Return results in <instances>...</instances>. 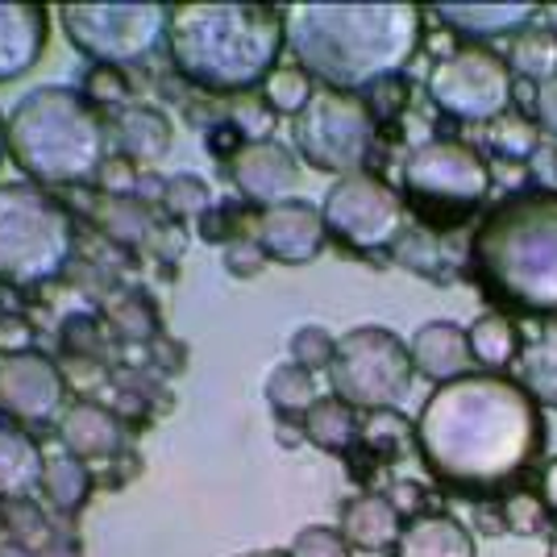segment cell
<instances>
[{
    "mask_svg": "<svg viewBox=\"0 0 557 557\" xmlns=\"http://www.w3.org/2000/svg\"><path fill=\"white\" fill-rule=\"evenodd\" d=\"M487 146L495 154H504V159H533L536 150H541V134H536L533 121L504 113L487 125Z\"/></svg>",
    "mask_w": 557,
    "mask_h": 557,
    "instance_id": "cell-31",
    "label": "cell"
},
{
    "mask_svg": "<svg viewBox=\"0 0 557 557\" xmlns=\"http://www.w3.org/2000/svg\"><path fill=\"white\" fill-rule=\"evenodd\" d=\"M230 175L242 187V196H250L258 205H278L300 180V166L292 159V150L278 141H242L230 154Z\"/></svg>",
    "mask_w": 557,
    "mask_h": 557,
    "instance_id": "cell-15",
    "label": "cell"
},
{
    "mask_svg": "<svg viewBox=\"0 0 557 557\" xmlns=\"http://www.w3.org/2000/svg\"><path fill=\"white\" fill-rule=\"evenodd\" d=\"M408 354H412L417 374H424V379L437 383V387L462 379V374H470V367H474L470 337H466V329L454 325V321H429V325H420L417 333H412V342H408Z\"/></svg>",
    "mask_w": 557,
    "mask_h": 557,
    "instance_id": "cell-16",
    "label": "cell"
},
{
    "mask_svg": "<svg viewBox=\"0 0 557 557\" xmlns=\"http://www.w3.org/2000/svg\"><path fill=\"white\" fill-rule=\"evenodd\" d=\"M333 354H337V342L329 337L321 325H300L287 342V362H296L304 371H329L333 367Z\"/></svg>",
    "mask_w": 557,
    "mask_h": 557,
    "instance_id": "cell-34",
    "label": "cell"
},
{
    "mask_svg": "<svg viewBox=\"0 0 557 557\" xmlns=\"http://www.w3.org/2000/svg\"><path fill=\"white\" fill-rule=\"evenodd\" d=\"M63 25L75 47L88 50L104 67L138 63L159 47L171 29V9L163 4H67Z\"/></svg>",
    "mask_w": 557,
    "mask_h": 557,
    "instance_id": "cell-11",
    "label": "cell"
},
{
    "mask_svg": "<svg viewBox=\"0 0 557 557\" xmlns=\"http://www.w3.org/2000/svg\"><path fill=\"white\" fill-rule=\"evenodd\" d=\"M511 75L508 59L487 42H462L445 54L429 75V96L445 116H458L470 125H491L495 116L508 113Z\"/></svg>",
    "mask_w": 557,
    "mask_h": 557,
    "instance_id": "cell-9",
    "label": "cell"
},
{
    "mask_svg": "<svg viewBox=\"0 0 557 557\" xmlns=\"http://www.w3.org/2000/svg\"><path fill=\"white\" fill-rule=\"evenodd\" d=\"M541 499L549 504V511H557V458L545 466V474H541Z\"/></svg>",
    "mask_w": 557,
    "mask_h": 557,
    "instance_id": "cell-41",
    "label": "cell"
},
{
    "mask_svg": "<svg viewBox=\"0 0 557 557\" xmlns=\"http://www.w3.org/2000/svg\"><path fill=\"white\" fill-rule=\"evenodd\" d=\"M549 504L533 491H511L504 499V529L516 536H541L549 533Z\"/></svg>",
    "mask_w": 557,
    "mask_h": 557,
    "instance_id": "cell-33",
    "label": "cell"
},
{
    "mask_svg": "<svg viewBox=\"0 0 557 557\" xmlns=\"http://www.w3.org/2000/svg\"><path fill=\"white\" fill-rule=\"evenodd\" d=\"M267 399L275 404L278 417H304L321 392H317V374L296 367V362H278L271 379H267Z\"/></svg>",
    "mask_w": 557,
    "mask_h": 557,
    "instance_id": "cell-28",
    "label": "cell"
},
{
    "mask_svg": "<svg viewBox=\"0 0 557 557\" xmlns=\"http://www.w3.org/2000/svg\"><path fill=\"white\" fill-rule=\"evenodd\" d=\"M292 138H296V150L317 171H333L342 180V175H358L367 166V154L374 146V116L354 92L325 88L292 121Z\"/></svg>",
    "mask_w": 557,
    "mask_h": 557,
    "instance_id": "cell-10",
    "label": "cell"
},
{
    "mask_svg": "<svg viewBox=\"0 0 557 557\" xmlns=\"http://www.w3.org/2000/svg\"><path fill=\"white\" fill-rule=\"evenodd\" d=\"M399 533H404L399 508H395L387 495L362 491V495H354L346 504V511H342V536L349 541V549L383 554V549H395Z\"/></svg>",
    "mask_w": 557,
    "mask_h": 557,
    "instance_id": "cell-18",
    "label": "cell"
},
{
    "mask_svg": "<svg viewBox=\"0 0 557 557\" xmlns=\"http://www.w3.org/2000/svg\"><path fill=\"white\" fill-rule=\"evenodd\" d=\"M304 437L325 449V454H346L349 445L362 437V420L337 395H321L308 412H304Z\"/></svg>",
    "mask_w": 557,
    "mask_h": 557,
    "instance_id": "cell-22",
    "label": "cell"
},
{
    "mask_svg": "<svg viewBox=\"0 0 557 557\" xmlns=\"http://www.w3.org/2000/svg\"><path fill=\"white\" fill-rule=\"evenodd\" d=\"M349 541L342 536V529H329V524H308L292 536V549L287 557H349Z\"/></svg>",
    "mask_w": 557,
    "mask_h": 557,
    "instance_id": "cell-35",
    "label": "cell"
},
{
    "mask_svg": "<svg viewBox=\"0 0 557 557\" xmlns=\"http://www.w3.org/2000/svg\"><path fill=\"white\" fill-rule=\"evenodd\" d=\"M508 67H511V75L520 71L524 79H536V88H541L545 79L557 75V38L549 29H536V25L520 29V34L511 38Z\"/></svg>",
    "mask_w": 557,
    "mask_h": 557,
    "instance_id": "cell-27",
    "label": "cell"
},
{
    "mask_svg": "<svg viewBox=\"0 0 557 557\" xmlns=\"http://www.w3.org/2000/svg\"><path fill=\"white\" fill-rule=\"evenodd\" d=\"M545 417L516 379L470 371L433 387L417 417V454L454 487L491 491L536 462Z\"/></svg>",
    "mask_w": 557,
    "mask_h": 557,
    "instance_id": "cell-1",
    "label": "cell"
},
{
    "mask_svg": "<svg viewBox=\"0 0 557 557\" xmlns=\"http://www.w3.org/2000/svg\"><path fill=\"white\" fill-rule=\"evenodd\" d=\"M466 337H470L474 362L487 367L491 374L508 371L511 362H516V354H520V333H516V325L504 312H483L474 325L466 329Z\"/></svg>",
    "mask_w": 557,
    "mask_h": 557,
    "instance_id": "cell-25",
    "label": "cell"
},
{
    "mask_svg": "<svg viewBox=\"0 0 557 557\" xmlns=\"http://www.w3.org/2000/svg\"><path fill=\"white\" fill-rule=\"evenodd\" d=\"M166 42L191 84L246 92L275 71L283 13L271 4H180L171 9Z\"/></svg>",
    "mask_w": 557,
    "mask_h": 557,
    "instance_id": "cell-3",
    "label": "cell"
},
{
    "mask_svg": "<svg viewBox=\"0 0 557 557\" xmlns=\"http://www.w3.org/2000/svg\"><path fill=\"white\" fill-rule=\"evenodd\" d=\"M424 13L404 0L374 4H292L283 42L296 67L325 79L329 92H358L392 79L420 50Z\"/></svg>",
    "mask_w": 557,
    "mask_h": 557,
    "instance_id": "cell-2",
    "label": "cell"
},
{
    "mask_svg": "<svg viewBox=\"0 0 557 557\" xmlns=\"http://www.w3.org/2000/svg\"><path fill=\"white\" fill-rule=\"evenodd\" d=\"M312 96H317V88H312V75H308V71L275 67L267 75V104H271L275 113L300 116Z\"/></svg>",
    "mask_w": 557,
    "mask_h": 557,
    "instance_id": "cell-32",
    "label": "cell"
},
{
    "mask_svg": "<svg viewBox=\"0 0 557 557\" xmlns=\"http://www.w3.org/2000/svg\"><path fill=\"white\" fill-rule=\"evenodd\" d=\"M321 216H325V230L337 233L354 250H383V246H395L404 233L399 191H392V184H383L371 171L342 175L325 191Z\"/></svg>",
    "mask_w": 557,
    "mask_h": 557,
    "instance_id": "cell-12",
    "label": "cell"
},
{
    "mask_svg": "<svg viewBox=\"0 0 557 557\" xmlns=\"http://www.w3.org/2000/svg\"><path fill=\"white\" fill-rule=\"evenodd\" d=\"M470 258L487 287L533 312H557V191H511L479 221Z\"/></svg>",
    "mask_w": 557,
    "mask_h": 557,
    "instance_id": "cell-4",
    "label": "cell"
},
{
    "mask_svg": "<svg viewBox=\"0 0 557 557\" xmlns=\"http://www.w3.org/2000/svg\"><path fill=\"white\" fill-rule=\"evenodd\" d=\"M536 13L541 9L533 0H445V4H437V17L474 42L499 38V34H520L533 25Z\"/></svg>",
    "mask_w": 557,
    "mask_h": 557,
    "instance_id": "cell-17",
    "label": "cell"
},
{
    "mask_svg": "<svg viewBox=\"0 0 557 557\" xmlns=\"http://www.w3.org/2000/svg\"><path fill=\"white\" fill-rule=\"evenodd\" d=\"M9 138L17 146L22 166L59 184L96 175L104 154V129L92 104L71 88H38L34 96H25L22 109L13 113Z\"/></svg>",
    "mask_w": 557,
    "mask_h": 557,
    "instance_id": "cell-5",
    "label": "cell"
},
{
    "mask_svg": "<svg viewBox=\"0 0 557 557\" xmlns=\"http://www.w3.org/2000/svg\"><path fill=\"white\" fill-rule=\"evenodd\" d=\"M358 442L371 445L379 458H399L408 445H417V420H408L404 412H367Z\"/></svg>",
    "mask_w": 557,
    "mask_h": 557,
    "instance_id": "cell-30",
    "label": "cell"
},
{
    "mask_svg": "<svg viewBox=\"0 0 557 557\" xmlns=\"http://www.w3.org/2000/svg\"><path fill=\"white\" fill-rule=\"evenodd\" d=\"M255 242L267 258L278 262H312L325 246V216L312 200H278L267 205L255 221Z\"/></svg>",
    "mask_w": 557,
    "mask_h": 557,
    "instance_id": "cell-14",
    "label": "cell"
},
{
    "mask_svg": "<svg viewBox=\"0 0 557 557\" xmlns=\"http://www.w3.org/2000/svg\"><path fill=\"white\" fill-rule=\"evenodd\" d=\"M163 205L175 216H196V212L209 209V184L196 180V175H175L163 187Z\"/></svg>",
    "mask_w": 557,
    "mask_h": 557,
    "instance_id": "cell-36",
    "label": "cell"
},
{
    "mask_svg": "<svg viewBox=\"0 0 557 557\" xmlns=\"http://www.w3.org/2000/svg\"><path fill=\"white\" fill-rule=\"evenodd\" d=\"M0 557H29V554L17 549V545H0Z\"/></svg>",
    "mask_w": 557,
    "mask_h": 557,
    "instance_id": "cell-43",
    "label": "cell"
},
{
    "mask_svg": "<svg viewBox=\"0 0 557 557\" xmlns=\"http://www.w3.org/2000/svg\"><path fill=\"white\" fill-rule=\"evenodd\" d=\"M116 134L121 154H129L134 163H154L171 150V121L159 109H125L116 116Z\"/></svg>",
    "mask_w": 557,
    "mask_h": 557,
    "instance_id": "cell-24",
    "label": "cell"
},
{
    "mask_svg": "<svg viewBox=\"0 0 557 557\" xmlns=\"http://www.w3.org/2000/svg\"><path fill=\"white\" fill-rule=\"evenodd\" d=\"M42 449L17 429H0V499H17L42 483Z\"/></svg>",
    "mask_w": 557,
    "mask_h": 557,
    "instance_id": "cell-23",
    "label": "cell"
},
{
    "mask_svg": "<svg viewBox=\"0 0 557 557\" xmlns=\"http://www.w3.org/2000/svg\"><path fill=\"white\" fill-rule=\"evenodd\" d=\"M404 187L429 221H462L487 200L491 166L466 141H420L404 159Z\"/></svg>",
    "mask_w": 557,
    "mask_h": 557,
    "instance_id": "cell-7",
    "label": "cell"
},
{
    "mask_svg": "<svg viewBox=\"0 0 557 557\" xmlns=\"http://www.w3.org/2000/svg\"><path fill=\"white\" fill-rule=\"evenodd\" d=\"M233 125L242 129L246 141H267L271 138V125H275V109L271 104H255V100H242L233 109Z\"/></svg>",
    "mask_w": 557,
    "mask_h": 557,
    "instance_id": "cell-38",
    "label": "cell"
},
{
    "mask_svg": "<svg viewBox=\"0 0 557 557\" xmlns=\"http://www.w3.org/2000/svg\"><path fill=\"white\" fill-rule=\"evenodd\" d=\"M392 258L420 278H437L449 283V250L433 230H408L399 233V242L392 246Z\"/></svg>",
    "mask_w": 557,
    "mask_h": 557,
    "instance_id": "cell-26",
    "label": "cell"
},
{
    "mask_svg": "<svg viewBox=\"0 0 557 557\" xmlns=\"http://www.w3.org/2000/svg\"><path fill=\"white\" fill-rule=\"evenodd\" d=\"M541 17L549 22V34L557 38V4H545V9H541Z\"/></svg>",
    "mask_w": 557,
    "mask_h": 557,
    "instance_id": "cell-42",
    "label": "cell"
},
{
    "mask_svg": "<svg viewBox=\"0 0 557 557\" xmlns=\"http://www.w3.org/2000/svg\"><path fill=\"white\" fill-rule=\"evenodd\" d=\"M511 371H516L511 379L536 399V408L557 412V325H545L533 342H524Z\"/></svg>",
    "mask_w": 557,
    "mask_h": 557,
    "instance_id": "cell-21",
    "label": "cell"
},
{
    "mask_svg": "<svg viewBox=\"0 0 557 557\" xmlns=\"http://www.w3.org/2000/svg\"><path fill=\"white\" fill-rule=\"evenodd\" d=\"M545 557H557V533L549 536V554H545Z\"/></svg>",
    "mask_w": 557,
    "mask_h": 557,
    "instance_id": "cell-44",
    "label": "cell"
},
{
    "mask_svg": "<svg viewBox=\"0 0 557 557\" xmlns=\"http://www.w3.org/2000/svg\"><path fill=\"white\" fill-rule=\"evenodd\" d=\"M88 92L96 104H125V79L116 67H100L88 75Z\"/></svg>",
    "mask_w": 557,
    "mask_h": 557,
    "instance_id": "cell-39",
    "label": "cell"
},
{
    "mask_svg": "<svg viewBox=\"0 0 557 557\" xmlns=\"http://www.w3.org/2000/svg\"><path fill=\"white\" fill-rule=\"evenodd\" d=\"M536 121H541L545 134H554L557 138V75L536 88Z\"/></svg>",
    "mask_w": 557,
    "mask_h": 557,
    "instance_id": "cell-40",
    "label": "cell"
},
{
    "mask_svg": "<svg viewBox=\"0 0 557 557\" xmlns=\"http://www.w3.org/2000/svg\"><path fill=\"white\" fill-rule=\"evenodd\" d=\"M221 262H225L230 275L250 278L267 267V255H262V246H258L255 237H233L230 246H225V255H221Z\"/></svg>",
    "mask_w": 557,
    "mask_h": 557,
    "instance_id": "cell-37",
    "label": "cell"
},
{
    "mask_svg": "<svg viewBox=\"0 0 557 557\" xmlns=\"http://www.w3.org/2000/svg\"><path fill=\"white\" fill-rule=\"evenodd\" d=\"M333 395L346 399L354 412H399V404L412 395L417 367L408 346L392 329L362 325L337 337V354L329 367Z\"/></svg>",
    "mask_w": 557,
    "mask_h": 557,
    "instance_id": "cell-6",
    "label": "cell"
},
{
    "mask_svg": "<svg viewBox=\"0 0 557 557\" xmlns=\"http://www.w3.org/2000/svg\"><path fill=\"white\" fill-rule=\"evenodd\" d=\"M395 557H479L474 536L454 516H417L395 541Z\"/></svg>",
    "mask_w": 557,
    "mask_h": 557,
    "instance_id": "cell-20",
    "label": "cell"
},
{
    "mask_svg": "<svg viewBox=\"0 0 557 557\" xmlns=\"http://www.w3.org/2000/svg\"><path fill=\"white\" fill-rule=\"evenodd\" d=\"M42 491L50 495L54 508L75 511L92 491V474L84 470V462L75 454H50L47 466H42Z\"/></svg>",
    "mask_w": 557,
    "mask_h": 557,
    "instance_id": "cell-29",
    "label": "cell"
},
{
    "mask_svg": "<svg viewBox=\"0 0 557 557\" xmlns=\"http://www.w3.org/2000/svg\"><path fill=\"white\" fill-rule=\"evenodd\" d=\"M71 255V221L59 205H50L42 191L29 196L25 187H0V275L13 283H42Z\"/></svg>",
    "mask_w": 557,
    "mask_h": 557,
    "instance_id": "cell-8",
    "label": "cell"
},
{
    "mask_svg": "<svg viewBox=\"0 0 557 557\" xmlns=\"http://www.w3.org/2000/svg\"><path fill=\"white\" fill-rule=\"evenodd\" d=\"M59 433H63L67 454H75L79 462L113 458L116 449L125 445V424L109 408H100V404H71L67 412H63Z\"/></svg>",
    "mask_w": 557,
    "mask_h": 557,
    "instance_id": "cell-19",
    "label": "cell"
},
{
    "mask_svg": "<svg viewBox=\"0 0 557 557\" xmlns=\"http://www.w3.org/2000/svg\"><path fill=\"white\" fill-rule=\"evenodd\" d=\"M63 408V374L42 354L0 358V412L22 424H47Z\"/></svg>",
    "mask_w": 557,
    "mask_h": 557,
    "instance_id": "cell-13",
    "label": "cell"
}]
</instances>
